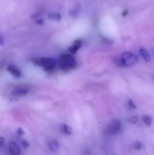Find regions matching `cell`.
I'll use <instances>...</instances> for the list:
<instances>
[{
    "label": "cell",
    "mask_w": 154,
    "mask_h": 155,
    "mask_svg": "<svg viewBox=\"0 0 154 155\" xmlns=\"http://www.w3.org/2000/svg\"><path fill=\"white\" fill-rule=\"evenodd\" d=\"M17 132L18 134L20 135H24V134H25V132L23 131L22 128H19L18 129Z\"/></svg>",
    "instance_id": "cell-20"
},
{
    "label": "cell",
    "mask_w": 154,
    "mask_h": 155,
    "mask_svg": "<svg viewBox=\"0 0 154 155\" xmlns=\"http://www.w3.org/2000/svg\"><path fill=\"white\" fill-rule=\"evenodd\" d=\"M9 150L13 155H19L21 153L20 148L15 142H10L9 144Z\"/></svg>",
    "instance_id": "cell-5"
},
{
    "label": "cell",
    "mask_w": 154,
    "mask_h": 155,
    "mask_svg": "<svg viewBox=\"0 0 154 155\" xmlns=\"http://www.w3.org/2000/svg\"><path fill=\"white\" fill-rule=\"evenodd\" d=\"M80 8L79 7H76L73 9L70 10L69 11V14L70 16L73 17H75L79 14L80 12Z\"/></svg>",
    "instance_id": "cell-12"
},
{
    "label": "cell",
    "mask_w": 154,
    "mask_h": 155,
    "mask_svg": "<svg viewBox=\"0 0 154 155\" xmlns=\"http://www.w3.org/2000/svg\"><path fill=\"white\" fill-rule=\"evenodd\" d=\"M104 41L105 42L106 44H113L114 42L113 40H111V39H108V38H104Z\"/></svg>",
    "instance_id": "cell-19"
},
{
    "label": "cell",
    "mask_w": 154,
    "mask_h": 155,
    "mask_svg": "<svg viewBox=\"0 0 154 155\" xmlns=\"http://www.w3.org/2000/svg\"><path fill=\"white\" fill-rule=\"evenodd\" d=\"M8 69L9 71H10V73H12L14 75L17 76H19L20 75V72H19V70L16 68L15 67V66L10 65V66L9 67Z\"/></svg>",
    "instance_id": "cell-11"
},
{
    "label": "cell",
    "mask_w": 154,
    "mask_h": 155,
    "mask_svg": "<svg viewBox=\"0 0 154 155\" xmlns=\"http://www.w3.org/2000/svg\"><path fill=\"white\" fill-rule=\"evenodd\" d=\"M138 118L136 117L133 116L129 118V122L133 124L137 123H138Z\"/></svg>",
    "instance_id": "cell-16"
},
{
    "label": "cell",
    "mask_w": 154,
    "mask_h": 155,
    "mask_svg": "<svg viewBox=\"0 0 154 155\" xmlns=\"http://www.w3.org/2000/svg\"><path fill=\"white\" fill-rule=\"evenodd\" d=\"M153 79H154V77H153Z\"/></svg>",
    "instance_id": "cell-24"
},
{
    "label": "cell",
    "mask_w": 154,
    "mask_h": 155,
    "mask_svg": "<svg viewBox=\"0 0 154 155\" xmlns=\"http://www.w3.org/2000/svg\"><path fill=\"white\" fill-rule=\"evenodd\" d=\"M49 146L50 150L53 151H58L59 147L58 142L55 140L50 141L49 142Z\"/></svg>",
    "instance_id": "cell-6"
},
{
    "label": "cell",
    "mask_w": 154,
    "mask_h": 155,
    "mask_svg": "<svg viewBox=\"0 0 154 155\" xmlns=\"http://www.w3.org/2000/svg\"><path fill=\"white\" fill-rule=\"evenodd\" d=\"M37 63L45 70H51L55 67L56 61L52 59L44 58L40 59Z\"/></svg>",
    "instance_id": "cell-4"
},
{
    "label": "cell",
    "mask_w": 154,
    "mask_h": 155,
    "mask_svg": "<svg viewBox=\"0 0 154 155\" xmlns=\"http://www.w3.org/2000/svg\"><path fill=\"white\" fill-rule=\"evenodd\" d=\"M128 13H129V11L127 10H124V11H123V13L122 14V16L123 17H125L128 15Z\"/></svg>",
    "instance_id": "cell-22"
},
{
    "label": "cell",
    "mask_w": 154,
    "mask_h": 155,
    "mask_svg": "<svg viewBox=\"0 0 154 155\" xmlns=\"http://www.w3.org/2000/svg\"><path fill=\"white\" fill-rule=\"evenodd\" d=\"M27 90L25 87H22L20 88H18L15 92V94L16 95H23L27 93Z\"/></svg>",
    "instance_id": "cell-10"
},
{
    "label": "cell",
    "mask_w": 154,
    "mask_h": 155,
    "mask_svg": "<svg viewBox=\"0 0 154 155\" xmlns=\"http://www.w3.org/2000/svg\"><path fill=\"white\" fill-rule=\"evenodd\" d=\"M122 63L124 66L130 67L136 65L138 62V58L136 55L131 52H124L121 57Z\"/></svg>",
    "instance_id": "cell-2"
},
{
    "label": "cell",
    "mask_w": 154,
    "mask_h": 155,
    "mask_svg": "<svg viewBox=\"0 0 154 155\" xmlns=\"http://www.w3.org/2000/svg\"><path fill=\"white\" fill-rule=\"evenodd\" d=\"M129 106L131 108L135 109L136 108V105H135V103L133 102V101L131 99H129Z\"/></svg>",
    "instance_id": "cell-18"
},
{
    "label": "cell",
    "mask_w": 154,
    "mask_h": 155,
    "mask_svg": "<svg viewBox=\"0 0 154 155\" xmlns=\"http://www.w3.org/2000/svg\"><path fill=\"white\" fill-rule=\"evenodd\" d=\"M21 143H22L23 147L25 148V149L28 148L29 147V143L26 140H24L22 141Z\"/></svg>",
    "instance_id": "cell-17"
},
{
    "label": "cell",
    "mask_w": 154,
    "mask_h": 155,
    "mask_svg": "<svg viewBox=\"0 0 154 155\" xmlns=\"http://www.w3.org/2000/svg\"><path fill=\"white\" fill-rule=\"evenodd\" d=\"M140 54L141 56L147 62H149L150 60V56L149 54L147 51L144 48H141L140 49Z\"/></svg>",
    "instance_id": "cell-7"
},
{
    "label": "cell",
    "mask_w": 154,
    "mask_h": 155,
    "mask_svg": "<svg viewBox=\"0 0 154 155\" xmlns=\"http://www.w3.org/2000/svg\"><path fill=\"white\" fill-rule=\"evenodd\" d=\"M121 127V124L120 121L118 120H113L108 125L106 132L108 135H114L120 130Z\"/></svg>",
    "instance_id": "cell-3"
},
{
    "label": "cell",
    "mask_w": 154,
    "mask_h": 155,
    "mask_svg": "<svg viewBox=\"0 0 154 155\" xmlns=\"http://www.w3.org/2000/svg\"><path fill=\"white\" fill-rule=\"evenodd\" d=\"M5 142V139L3 137H0V146H3Z\"/></svg>",
    "instance_id": "cell-21"
},
{
    "label": "cell",
    "mask_w": 154,
    "mask_h": 155,
    "mask_svg": "<svg viewBox=\"0 0 154 155\" xmlns=\"http://www.w3.org/2000/svg\"><path fill=\"white\" fill-rule=\"evenodd\" d=\"M63 131L66 134H71L72 133V130L71 128L67 125H64L63 126Z\"/></svg>",
    "instance_id": "cell-14"
},
{
    "label": "cell",
    "mask_w": 154,
    "mask_h": 155,
    "mask_svg": "<svg viewBox=\"0 0 154 155\" xmlns=\"http://www.w3.org/2000/svg\"><path fill=\"white\" fill-rule=\"evenodd\" d=\"M142 120L148 126H150L152 123V118L150 116L145 115L142 117Z\"/></svg>",
    "instance_id": "cell-13"
},
{
    "label": "cell",
    "mask_w": 154,
    "mask_h": 155,
    "mask_svg": "<svg viewBox=\"0 0 154 155\" xmlns=\"http://www.w3.org/2000/svg\"><path fill=\"white\" fill-rule=\"evenodd\" d=\"M81 41L80 40L76 41L72 45L70 48V51L73 53H75L81 46Z\"/></svg>",
    "instance_id": "cell-9"
},
{
    "label": "cell",
    "mask_w": 154,
    "mask_h": 155,
    "mask_svg": "<svg viewBox=\"0 0 154 155\" xmlns=\"http://www.w3.org/2000/svg\"><path fill=\"white\" fill-rule=\"evenodd\" d=\"M36 23L37 24H39V25H42L43 23V20L42 19H38L36 21Z\"/></svg>",
    "instance_id": "cell-23"
},
{
    "label": "cell",
    "mask_w": 154,
    "mask_h": 155,
    "mask_svg": "<svg viewBox=\"0 0 154 155\" xmlns=\"http://www.w3.org/2000/svg\"><path fill=\"white\" fill-rule=\"evenodd\" d=\"M133 147L136 150H139L141 148V145L140 142L138 141H136L133 143Z\"/></svg>",
    "instance_id": "cell-15"
},
{
    "label": "cell",
    "mask_w": 154,
    "mask_h": 155,
    "mask_svg": "<svg viewBox=\"0 0 154 155\" xmlns=\"http://www.w3.org/2000/svg\"><path fill=\"white\" fill-rule=\"evenodd\" d=\"M60 66L64 70H70L73 68L76 65L75 59L72 56L65 55L61 58Z\"/></svg>",
    "instance_id": "cell-1"
},
{
    "label": "cell",
    "mask_w": 154,
    "mask_h": 155,
    "mask_svg": "<svg viewBox=\"0 0 154 155\" xmlns=\"http://www.w3.org/2000/svg\"><path fill=\"white\" fill-rule=\"evenodd\" d=\"M48 17L49 19L56 21H60L61 19V16L60 13L58 12H52L48 15Z\"/></svg>",
    "instance_id": "cell-8"
}]
</instances>
